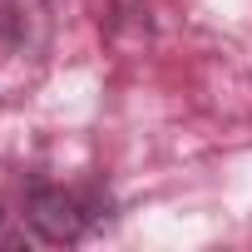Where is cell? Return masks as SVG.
Returning <instances> with one entry per match:
<instances>
[{"instance_id":"1","label":"cell","mask_w":252,"mask_h":252,"mask_svg":"<svg viewBox=\"0 0 252 252\" xmlns=\"http://www.w3.org/2000/svg\"><path fill=\"white\" fill-rule=\"evenodd\" d=\"M25 222H30V232H35L40 242L69 247V242H79V237L89 232V222H94V198L69 193V188H60V183H40V188H30V198H25Z\"/></svg>"},{"instance_id":"2","label":"cell","mask_w":252,"mask_h":252,"mask_svg":"<svg viewBox=\"0 0 252 252\" xmlns=\"http://www.w3.org/2000/svg\"><path fill=\"white\" fill-rule=\"evenodd\" d=\"M5 25H10V15H5V10H0V45H5V40H10V30H5Z\"/></svg>"},{"instance_id":"3","label":"cell","mask_w":252,"mask_h":252,"mask_svg":"<svg viewBox=\"0 0 252 252\" xmlns=\"http://www.w3.org/2000/svg\"><path fill=\"white\" fill-rule=\"evenodd\" d=\"M0 222H5V213H0Z\"/></svg>"}]
</instances>
